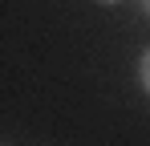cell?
<instances>
[{
  "instance_id": "obj_3",
  "label": "cell",
  "mask_w": 150,
  "mask_h": 146,
  "mask_svg": "<svg viewBox=\"0 0 150 146\" xmlns=\"http://www.w3.org/2000/svg\"><path fill=\"white\" fill-rule=\"evenodd\" d=\"M142 8H146V12H150V0H142Z\"/></svg>"
},
{
  "instance_id": "obj_1",
  "label": "cell",
  "mask_w": 150,
  "mask_h": 146,
  "mask_svg": "<svg viewBox=\"0 0 150 146\" xmlns=\"http://www.w3.org/2000/svg\"><path fill=\"white\" fill-rule=\"evenodd\" d=\"M138 73H142V85H146V94H150V53L142 57V69H138Z\"/></svg>"
},
{
  "instance_id": "obj_2",
  "label": "cell",
  "mask_w": 150,
  "mask_h": 146,
  "mask_svg": "<svg viewBox=\"0 0 150 146\" xmlns=\"http://www.w3.org/2000/svg\"><path fill=\"white\" fill-rule=\"evenodd\" d=\"M98 4H118V0H98Z\"/></svg>"
}]
</instances>
